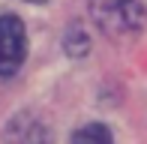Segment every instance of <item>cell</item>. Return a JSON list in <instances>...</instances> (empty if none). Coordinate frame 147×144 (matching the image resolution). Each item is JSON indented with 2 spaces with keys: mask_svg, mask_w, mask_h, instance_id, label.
Here are the masks:
<instances>
[{
  "mask_svg": "<svg viewBox=\"0 0 147 144\" xmlns=\"http://www.w3.org/2000/svg\"><path fill=\"white\" fill-rule=\"evenodd\" d=\"M90 15L96 27L111 39L132 36L144 24V9L138 0H90Z\"/></svg>",
  "mask_w": 147,
  "mask_h": 144,
  "instance_id": "obj_1",
  "label": "cell"
},
{
  "mask_svg": "<svg viewBox=\"0 0 147 144\" xmlns=\"http://www.w3.org/2000/svg\"><path fill=\"white\" fill-rule=\"evenodd\" d=\"M27 57V30L21 18L0 15V75H15Z\"/></svg>",
  "mask_w": 147,
  "mask_h": 144,
  "instance_id": "obj_2",
  "label": "cell"
},
{
  "mask_svg": "<svg viewBox=\"0 0 147 144\" xmlns=\"http://www.w3.org/2000/svg\"><path fill=\"white\" fill-rule=\"evenodd\" d=\"M6 144H51V132L33 114H18L6 129Z\"/></svg>",
  "mask_w": 147,
  "mask_h": 144,
  "instance_id": "obj_3",
  "label": "cell"
},
{
  "mask_svg": "<svg viewBox=\"0 0 147 144\" xmlns=\"http://www.w3.org/2000/svg\"><path fill=\"white\" fill-rule=\"evenodd\" d=\"M72 144H114V138H111L108 126H102V123H87V126H81L75 135H72Z\"/></svg>",
  "mask_w": 147,
  "mask_h": 144,
  "instance_id": "obj_4",
  "label": "cell"
},
{
  "mask_svg": "<svg viewBox=\"0 0 147 144\" xmlns=\"http://www.w3.org/2000/svg\"><path fill=\"white\" fill-rule=\"evenodd\" d=\"M30 3H45V0H30Z\"/></svg>",
  "mask_w": 147,
  "mask_h": 144,
  "instance_id": "obj_5",
  "label": "cell"
}]
</instances>
